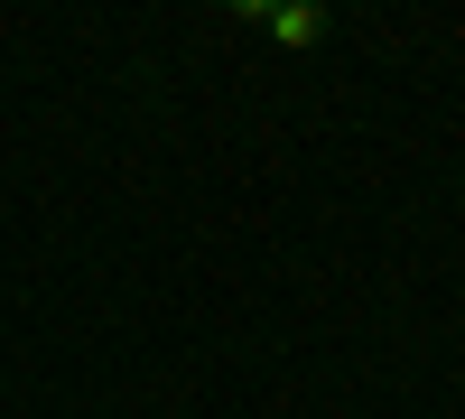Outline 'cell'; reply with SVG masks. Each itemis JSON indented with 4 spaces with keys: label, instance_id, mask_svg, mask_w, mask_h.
I'll return each instance as SVG.
<instances>
[{
    "label": "cell",
    "instance_id": "cell-1",
    "mask_svg": "<svg viewBox=\"0 0 465 419\" xmlns=\"http://www.w3.org/2000/svg\"><path fill=\"white\" fill-rule=\"evenodd\" d=\"M242 19L270 28L280 47H326V37H335V10H326V0H298V10H289V0H242Z\"/></svg>",
    "mask_w": 465,
    "mask_h": 419
}]
</instances>
